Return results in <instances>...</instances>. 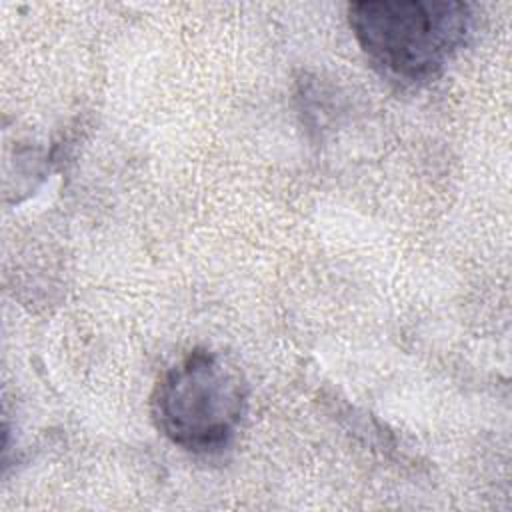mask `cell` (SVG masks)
<instances>
[{"label": "cell", "mask_w": 512, "mask_h": 512, "mask_svg": "<svg viewBox=\"0 0 512 512\" xmlns=\"http://www.w3.org/2000/svg\"><path fill=\"white\" fill-rule=\"evenodd\" d=\"M472 10L456 0H362L348 24L368 62L402 84L434 80L466 46Z\"/></svg>", "instance_id": "1"}, {"label": "cell", "mask_w": 512, "mask_h": 512, "mask_svg": "<svg viewBox=\"0 0 512 512\" xmlns=\"http://www.w3.org/2000/svg\"><path fill=\"white\" fill-rule=\"evenodd\" d=\"M248 382L228 356L194 348L158 378L150 414L158 432L192 454L230 444L248 410Z\"/></svg>", "instance_id": "2"}]
</instances>
